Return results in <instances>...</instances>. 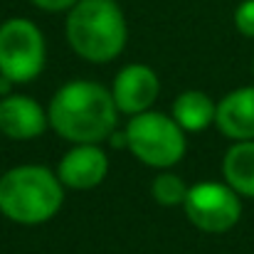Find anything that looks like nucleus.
Wrapping results in <instances>:
<instances>
[{"label":"nucleus","mask_w":254,"mask_h":254,"mask_svg":"<svg viewBox=\"0 0 254 254\" xmlns=\"http://www.w3.org/2000/svg\"><path fill=\"white\" fill-rule=\"evenodd\" d=\"M50 128L69 143H101L119 124L111 89L99 82L77 79L60 86L47 106Z\"/></svg>","instance_id":"obj_1"},{"label":"nucleus","mask_w":254,"mask_h":254,"mask_svg":"<svg viewBox=\"0 0 254 254\" xmlns=\"http://www.w3.org/2000/svg\"><path fill=\"white\" fill-rule=\"evenodd\" d=\"M64 202V185L45 166H15L0 175V212L17 225H42Z\"/></svg>","instance_id":"obj_2"},{"label":"nucleus","mask_w":254,"mask_h":254,"mask_svg":"<svg viewBox=\"0 0 254 254\" xmlns=\"http://www.w3.org/2000/svg\"><path fill=\"white\" fill-rule=\"evenodd\" d=\"M128 40V25L116 0H79L67 12V42L86 62L116 60Z\"/></svg>","instance_id":"obj_3"},{"label":"nucleus","mask_w":254,"mask_h":254,"mask_svg":"<svg viewBox=\"0 0 254 254\" xmlns=\"http://www.w3.org/2000/svg\"><path fill=\"white\" fill-rule=\"evenodd\" d=\"M124 141L136 161L158 170H168L183 161L188 141L180 124L161 111H143L128 119Z\"/></svg>","instance_id":"obj_4"},{"label":"nucleus","mask_w":254,"mask_h":254,"mask_svg":"<svg viewBox=\"0 0 254 254\" xmlns=\"http://www.w3.org/2000/svg\"><path fill=\"white\" fill-rule=\"evenodd\" d=\"M47 60L42 30L27 17H10L0 25V77L10 84H27L40 77Z\"/></svg>","instance_id":"obj_5"},{"label":"nucleus","mask_w":254,"mask_h":254,"mask_svg":"<svg viewBox=\"0 0 254 254\" xmlns=\"http://www.w3.org/2000/svg\"><path fill=\"white\" fill-rule=\"evenodd\" d=\"M188 220L207 235H222L232 230L242 217V200L227 183H195L183 200Z\"/></svg>","instance_id":"obj_6"},{"label":"nucleus","mask_w":254,"mask_h":254,"mask_svg":"<svg viewBox=\"0 0 254 254\" xmlns=\"http://www.w3.org/2000/svg\"><path fill=\"white\" fill-rule=\"evenodd\" d=\"M161 94V79L148 64H126L114 84H111V96L116 101L119 114L136 116L148 111Z\"/></svg>","instance_id":"obj_7"},{"label":"nucleus","mask_w":254,"mask_h":254,"mask_svg":"<svg viewBox=\"0 0 254 254\" xmlns=\"http://www.w3.org/2000/svg\"><path fill=\"white\" fill-rule=\"evenodd\" d=\"M55 173L64 188L91 190L104 183L109 173V156L99 143H74L60 158Z\"/></svg>","instance_id":"obj_8"},{"label":"nucleus","mask_w":254,"mask_h":254,"mask_svg":"<svg viewBox=\"0 0 254 254\" xmlns=\"http://www.w3.org/2000/svg\"><path fill=\"white\" fill-rule=\"evenodd\" d=\"M50 126L47 109L25 94H7L0 99V133L12 141H32Z\"/></svg>","instance_id":"obj_9"},{"label":"nucleus","mask_w":254,"mask_h":254,"mask_svg":"<svg viewBox=\"0 0 254 254\" xmlns=\"http://www.w3.org/2000/svg\"><path fill=\"white\" fill-rule=\"evenodd\" d=\"M215 124L232 141H254V86L225 94L217 104Z\"/></svg>","instance_id":"obj_10"},{"label":"nucleus","mask_w":254,"mask_h":254,"mask_svg":"<svg viewBox=\"0 0 254 254\" xmlns=\"http://www.w3.org/2000/svg\"><path fill=\"white\" fill-rule=\"evenodd\" d=\"M215 114H217V104L205 91H197V89L183 91L173 101V111H170V116L180 124L185 133L205 131L210 124H215Z\"/></svg>","instance_id":"obj_11"},{"label":"nucleus","mask_w":254,"mask_h":254,"mask_svg":"<svg viewBox=\"0 0 254 254\" xmlns=\"http://www.w3.org/2000/svg\"><path fill=\"white\" fill-rule=\"evenodd\" d=\"M222 173L240 197H254V141H235L222 158Z\"/></svg>","instance_id":"obj_12"},{"label":"nucleus","mask_w":254,"mask_h":254,"mask_svg":"<svg viewBox=\"0 0 254 254\" xmlns=\"http://www.w3.org/2000/svg\"><path fill=\"white\" fill-rule=\"evenodd\" d=\"M151 195L158 205L175 207V205H183V200L188 195V185L180 175H175L170 170H161L151 183Z\"/></svg>","instance_id":"obj_13"},{"label":"nucleus","mask_w":254,"mask_h":254,"mask_svg":"<svg viewBox=\"0 0 254 254\" xmlns=\"http://www.w3.org/2000/svg\"><path fill=\"white\" fill-rule=\"evenodd\" d=\"M235 27L245 35L254 40V0H242L235 10Z\"/></svg>","instance_id":"obj_14"},{"label":"nucleus","mask_w":254,"mask_h":254,"mask_svg":"<svg viewBox=\"0 0 254 254\" xmlns=\"http://www.w3.org/2000/svg\"><path fill=\"white\" fill-rule=\"evenodd\" d=\"M30 2L45 12H69L79 0H30Z\"/></svg>","instance_id":"obj_15"}]
</instances>
